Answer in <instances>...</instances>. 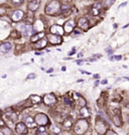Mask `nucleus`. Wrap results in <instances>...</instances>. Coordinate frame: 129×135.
Masks as SVG:
<instances>
[{
    "label": "nucleus",
    "instance_id": "obj_30",
    "mask_svg": "<svg viewBox=\"0 0 129 135\" xmlns=\"http://www.w3.org/2000/svg\"><path fill=\"white\" fill-rule=\"evenodd\" d=\"M65 104H67L68 106H72V105H73V103H72V102L69 100L68 98H65Z\"/></svg>",
    "mask_w": 129,
    "mask_h": 135
},
{
    "label": "nucleus",
    "instance_id": "obj_36",
    "mask_svg": "<svg viewBox=\"0 0 129 135\" xmlns=\"http://www.w3.org/2000/svg\"><path fill=\"white\" fill-rule=\"evenodd\" d=\"M83 63H84V62H83V60H77V64H78V65H82Z\"/></svg>",
    "mask_w": 129,
    "mask_h": 135
},
{
    "label": "nucleus",
    "instance_id": "obj_39",
    "mask_svg": "<svg viewBox=\"0 0 129 135\" xmlns=\"http://www.w3.org/2000/svg\"><path fill=\"white\" fill-rule=\"evenodd\" d=\"M106 134H116V133H115V132H113V131H107L106 132Z\"/></svg>",
    "mask_w": 129,
    "mask_h": 135
},
{
    "label": "nucleus",
    "instance_id": "obj_11",
    "mask_svg": "<svg viewBox=\"0 0 129 135\" xmlns=\"http://www.w3.org/2000/svg\"><path fill=\"white\" fill-rule=\"evenodd\" d=\"M11 47H12L11 44L8 42V41H5V42H3L2 45H0V51H1V53H6L11 51Z\"/></svg>",
    "mask_w": 129,
    "mask_h": 135
},
{
    "label": "nucleus",
    "instance_id": "obj_16",
    "mask_svg": "<svg viewBox=\"0 0 129 135\" xmlns=\"http://www.w3.org/2000/svg\"><path fill=\"white\" fill-rule=\"evenodd\" d=\"M46 44H47V40H46V38H41V39H39V40H38L35 42L34 47H36V48H42V47L46 46Z\"/></svg>",
    "mask_w": 129,
    "mask_h": 135
},
{
    "label": "nucleus",
    "instance_id": "obj_21",
    "mask_svg": "<svg viewBox=\"0 0 129 135\" xmlns=\"http://www.w3.org/2000/svg\"><path fill=\"white\" fill-rule=\"evenodd\" d=\"M44 36H45V33H44V32L36 33L35 35H32V38H31V41H33V42H36L38 40H39L40 38H42Z\"/></svg>",
    "mask_w": 129,
    "mask_h": 135
},
{
    "label": "nucleus",
    "instance_id": "obj_29",
    "mask_svg": "<svg viewBox=\"0 0 129 135\" xmlns=\"http://www.w3.org/2000/svg\"><path fill=\"white\" fill-rule=\"evenodd\" d=\"M23 0H12V2L15 4V5H20L21 3H22Z\"/></svg>",
    "mask_w": 129,
    "mask_h": 135
},
{
    "label": "nucleus",
    "instance_id": "obj_7",
    "mask_svg": "<svg viewBox=\"0 0 129 135\" xmlns=\"http://www.w3.org/2000/svg\"><path fill=\"white\" fill-rule=\"evenodd\" d=\"M44 102L46 105H53L57 103V98L53 94H46L44 97Z\"/></svg>",
    "mask_w": 129,
    "mask_h": 135
},
{
    "label": "nucleus",
    "instance_id": "obj_28",
    "mask_svg": "<svg viewBox=\"0 0 129 135\" xmlns=\"http://www.w3.org/2000/svg\"><path fill=\"white\" fill-rule=\"evenodd\" d=\"M52 130H53V133H60V129L56 126H52Z\"/></svg>",
    "mask_w": 129,
    "mask_h": 135
},
{
    "label": "nucleus",
    "instance_id": "obj_35",
    "mask_svg": "<svg viewBox=\"0 0 129 135\" xmlns=\"http://www.w3.org/2000/svg\"><path fill=\"white\" fill-rule=\"evenodd\" d=\"M80 72H81V73H83V74H85V75H91V73H90V72H86V71H82V70H80Z\"/></svg>",
    "mask_w": 129,
    "mask_h": 135
},
{
    "label": "nucleus",
    "instance_id": "obj_20",
    "mask_svg": "<svg viewBox=\"0 0 129 135\" xmlns=\"http://www.w3.org/2000/svg\"><path fill=\"white\" fill-rule=\"evenodd\" d=\"M64 126L66 128H70L72 125H73V118H71V117H68V118H66L65 120H64Z\"/></svg>",
    "mask_w": 129,
    "mask_h": 135
},
{
    "label": "nucleus",
    "instance_id": "obj_2",
    "mask_svg": "<svg viewBox=\"0 0 129 135\" xmlns=\"http://www.w3.org/2000/svg\"><path fill=\"white\" fill-rule=\"evenodd\" d=\"M89 128V123L88 121L85 120V119H82V120H79L77 122L76 127H75V131L78 134H83L85 133Z\"/></svg>",
    "mask_w": 129,
    "mask_h": 135
},
{
    "label": "nucleus",
    "instance_id": "obj_37",
    "mask_svg": "<svg viewBox=\"0 0 129 135\" xmlns=\"http://www.w3.org/2000/svg\"><path fill=\"white\" fill-rule=\"evenodd\" d=\"M73 31H74V33H75V34H80V31H79L78 29H74Z\"/></svg>",
    "mask_w": 129,
    "mask_h": 135
},
{
    "label": "nucleus",
    "instance_id": "obj_32",
    "mask_svg": "<svg viewBox=\"0 0 129 135\" xmlns=\"http://www.w3.org/2000/svg\"><path fill=\"white\" fill-rule=\"evenodd\" d=\"M69 8H70V5H64V6H62V10H63V11H65V10H70Z\"/></svg>",
    "mask_w": 129,
    "mask_h": 135
},
{
    "label": "nucleus",
    "instance_id": "obj_5",
    "mask_svg": "<svg viewBox=\"0 0 129 135\" xmlns=\"http://www.w3.org/2000/svg\"><path fill=\"white\" fill-rule=\"evenodd\" d=\"M47 40L51 42V44H53V45H60L62 44V41H63V38L60 34H56V33H51V34H48V36H47Z\"/></svg>",
    "mask_w": 129,
    "mask_h": 135
},
{
    "label": "nucleus",
    "instance_id": "obj_33",
    "mask_svg": "<svg viewBox=\"0 0 129 135\" xmlns=\"http://www.w3.org/2000/svg\"><path fill=\"white\" fill-rule=\"evenodd\" d=\"M36 76H35V74H30V75H28V77H27V80H31V79H34Z\"/></svg>",
    "mask_w": 129,
    "mask_h": 135
},
{
    "label": "nucleus",
    "instance_id": "obj_6",
    "mask_svg": "<svg viewBox=\"0 0 129 135\" xmlns=\"http://www.w3.org/2000/svg\"><path fill=\"white\" fill-rule=\"evenodd\" d=\"M21 29H22V34L24 36H29L32 34V31H33V27L31 26L30 24H22L21 25Z\"/></svg>",
    "mask_w": 129,
    "mask_h": 135
},
{
    "label": "nucleus",
    "instance_id": "obj_22",
    "mask_svg": "<svg viewBox=\"0 0 129 135\" xmlns=\"http://www.w3.org/2000/svg\"><path fill=\"white\" fill-rule=\"evenodd\" d=\"M30 99L33 104H38L39 102H41V98L39 97V96H38V95H31Z\"/></svg>",
    "mask_w": 129,
    "mask_h": 135
},
{
    "label": "nucleus",
    "instance_id": "obj_18",
    "mask_svg": "<svg viewBox=\"0 0 129 135\" xmlns=\"http://www.w3.org/2000/svg\"><path fill=\"white\" fill-rule=\"evenodd\" d=\"M24 123L27 125V127H34L36 122H34L32 117H26V118L24 119Z\"/></svg>",
    "mask_w": 129,
    "mask_h": 135
},
{
    "label": "nucleus",
    "instance_id": "obj_8",
    "mask_svg": "<svg viewBox=\"0 0 129 135\" xmlns=\"http://www.w3.org/2000/svg\"><path fill=\"white\" fill-rule=\"evenodd\" d=\"M15 130L18 134H25V133H27V125L22 122L17 123L15 126Z\"/></svg>",
    "mask_w": 129,
    "mask_h": 135
},
{
    "label": "nucleus",
    "instance_id": "obj_9",
    "mask_svg": "<svg viewBox=\"0 0 129 135\" xmlns=\"http://www.w3.org/2000/svg\"><path fill=\"white\" fill-rule=\"evenodd\" d=\"M39 5H40V0H31L28 4V9L30 11H35L38 9Z\"/></svg>",
    "mask_w": 129,
    "mask_h": 135
},
{
    "label": "nucleus",
    "instance_id": "obj_34",
    "mask_svg": "<svg viewBox=\"0 0 129 135\" xmlns=\"http://www.w3.org/2000/svg\"><path fill=\"white\" fill-rule=\"evenodd\" d=\"M94 7H95V8H98V9H101V7H102V5H101L100 3H96V4L94 5Z\"/></svg>",
    "mask_w": 129,
    "mask_h": 135
},
{
    "label": "nucleus",
    "instance_id": "obj_3",
    "mask_svg": "<svg viewBox=\"0 0 129 135\" xmlns=\"http://www.w3.org/2000/svg\"><path fill=\"white\" fill-rule=\"evenodd\" d=\"M107 128V123L105 119L101 118V117H98L96 119V129L98 130L99 133H106L105 130Z\"/></svg>",
    "mask_w": 129,
    "mask_h": 135
},
{
    "label": "nucleus",
    "instance_id": "obj_46",
    "mask_svg": "<svg viewBox=\"0 0 129 135\" xmlns=\"http://www.w3.org/2000/svg\"><path fill=\"white\" fill-rule=\"evenodd\" d=\"M1 2H2V3H3V2H5V0H1Z\"/></svg>",
    "mask_w": 129,
    "mask_h": 135
},
{
    "label": "nucleus",
    "instance_id": "obj_1",
    "mask_svg": "<svg viewBox=\"0 0 129 135\" xmlns=\"http://www.w3.org/2000/svg\"><path fill=\"white\" fill-rule=\"evenodd\" d=\"M60 10H61V6L58 1H52L47 3L46 6V12L50 15H56L60 12Z\"/></svg>",
    "mask_w": 129,
    "mask_h": 135
},
{
    "label": "nucleus",
    "instance_id": "obj_4",
    "mask_svg": "<svg viewBox=\"0 0 129 135\" xmlns=\"http://www.w3.org/2000/svg\"><path fill=\"white\" fill-rule=\"evenodd\" d=\"M35 122L40 126H46L50 123V120H48V118H47V116L46 114L39 113L35 116Z\"/></svg>",
    "mask_w": 129,
    "mask_h": 135
},
{
    "label": "nucleus",
    "instance_id": "obj_42",
    "mask_svg": "<svg viewBox=\"0 0 129 135\" xmlns=\"http://www.w3.org/2000/svg\"><path fill=\"white\" fill-rule=\"evenodd\" d=\"M107 83H108V81H107V80H103V81L101 82V84H103V85H105V84H107Z\"/></svg>",
    "mask_w": 129,
    "mask_h": 135
},
{
    "label": "nucleus",
    "instance_id": "obj_13",
    "mask_svg": "<svg viewBox=\"0 0 129 135\" xmlns=\"http://www.w3.org/2000/svg\"><path fill=\"white\" fill-rule=\"evenodd\" d=\"M22 17H23V12L20 11V10L14 11V12L12 13V16H11V18H12L13 21H19V20H21Z\"/></svg>",
    "mask_w": 129,
    "mask_h": 135
},
{
    "label": "nucleus",
    "instance_id": "obj_10",
    "mask_svg": "<svg viewBox=\"0 0 129 135\" xmlns=\"http://www.w3.org/2000/svg\"><path fill=\"white\" fill-rule=\"evenodd\" d=\"M51 32L62 35V34H64V32H65V28H63L60 25H53V26L51 27Z\"/></svg>",
    "mask_w": 129,
    "mask_h": 135
},
{
    "label": "nucleus",
    "instance_id": "obj_23",
    "mask_svg": "<svg viewBox=\"0 0 129 135\" xmlns=\"http://www.w3.org/2000/svg\"><path fill=\"white\" fill-rule=\"evenodd\" d=\"M7 117L10 119V120L12 121V122H15L17 120V115H16L15 113H7Z\"/></svg>",
    "mask_w": 129,
    "mask_h": 135
},
{
    "label": "nucleus",
    "instance_id": "obj_44",
    "mask_svg": "<svg viewBox=\"0 0 129 135\" xmlns=\"http://www.w3.org/2000/svg\"><path fill=\"white\" fill-rule=\"evenodd\" d=\"M113 26H114V28H117V26H118V24H117V23H114V24H113Z\"/></svg>",
    "mask_w": 129,
    "mask_h": 135
},
{
    "label": "nucleus",
    "instance_id": "obj_14",
    "mask_svg": "<svg viewBox=\"0 0 129 135\" xmlns=\"http://www.w3.org/2000/svg\"><path fill=\"white\" fill-rule=\"evenodd\" d=\"M32 27H33V32L41 31V30L44 29V23H42V21H40V20H36L35 23L32 25Z\"/></svg>",
    "mask_w": 129,
    "mask_h": 135
},
{
    "label": "nucleus",
    "instance_id": "obj_45",
    "mask_svg": "<svg viewBox=\"0 0 129 135\" xmlns=\"http://www.w3.org/2000/svg\"><path fill=\"white\" fill-rule=\"evenodd\" d=\"M99 85V81H96V82H95V86H98Z\"/></svg>",
    "mask_w": 129,
    "mask_h": 135
},
{
    "label": "nucleus",
    "instance_id": "obj_12",
    "mask_svg": "<svg viewBox=\"0 0 129 135\" xmlns=\"http://www.w3.org/2000/svg\"><path fill=\"white\" fill-rule=\"evenodd\" d=\"M74 26H75V23L73 20H69L67 22L65 23V32H67V33H70L71 31H73L74 30Z\"/></svg>",
    "mask_w": 129,
    "mask_h": 135
},
{
    "label": "nucleus",
    "instance_id": "obj_43",
    "mask_svg": "<svg viewBox=\"0 0 129 135\" xmlns=\"http://www.w3.org/2000/svg\"><path fill=\"white\" fill-rule=\"evenodd\" d=\"M124 6H126V2H125V3H122L121 5H120V6H119V8H121V7H124Z\"/></svg>",
    "mask_w": 129,
    "mask_h": 135
},
{
    "label": "nucleus",
    "instance_id": "obj_27",
    "mask_svg": "<svg viewBox=\"0 0 129 135\" xmlns=\"http://www.w3.org/2000/svg\"><path fill=\"white\" fill-rule=\"evenodd\" d=\"M122 59V57L121 56H114V57H111L110 58V60H120Z\"/></svg>",
    "mask_w": 129,
    "mask_h": 135
},
{
    "label": "nucleus",
    "instance_id": "obj_19",
    "mask_svg": "<svg viewBox=\"0 0 129 135\" xmlns=\"http://www.w3.org/2000/svg\"><path fill=\"white\" fill-rule=\"evenodd\" d=\"M80 116H81V118H86V117L90 116L89 110L86 108V106H85V107H82V109H81V111H80Z\"/></svg>",
    "mask_w": 129,
    "mask_h": 135
},
{
    "label": "nucleus",
    "instance_id": "obj_40",
    "mask_svg": "<svg viewBox=\"0 0 129 135\" xmlns=\"http://www.w3.org/2000/svg\"><path fill=\"white\" fill-rule=\"evenodd\" d=\"M106 51H107V53H112V51H111V48H110V47H107Z\"/></svg>",
    "mask_w": 129,
    "mask_h": 135
},
{
    "label": "nucleus",
    "instance_id": "obj_15",
    "mask_svg": "<svg viewBox=\"0 0 129 135\" xmlns=\"http://www.w3.org/2000/svg\"><path fill=\"white\" fill-rule=\"evenodd\" d=\"M79 27L80 28H83L84 30L88 29V26H89V22H88V20H87V18H81L80 20H79Z\"/></svg>",
    "mask_w": 129,
    "mask_h": 135
},
{
    "label": "nucleus",
    "instance_id": "obj_31",
    "mask_svg": "<svg viewBox=\"0 0 129 135\" xmlns=\"http://www.w3.org/2000/svg\"><path fill=\"white\" fill-rule=\"evenodd\" d=\"M92 13L94 15H97V14H99V10H98V8H93V10H92Z\"/></svg>",
    "mask_w": 129,
    "mask_h": 135
},
{
    "label": "nucleus",
    "instance_id": "obj_26",
    "mask_svg": "<svg viewBox=\"0 0 129 135\" xmlns=\"http://www.w3.org/2000/svg\"><path fill=\"white\" fill-rule=\"evenodd\" d=\"M114 1H115V0H105V3H104V4L106 5L107 7H110L114 3Z\"/></svg>",
    "mask_w": 129,
    "mask_h": 135
},
{
    "label": "nucleus",
    "instance_id": "obj_41",
    "mask_svg": "<svg viewBox=\"0 0 129 135\" xmlns=\"http://www.w3.org/2000/svg\"><path fill=\"white\" fill-rule=\"evenodd\" d=\"M83 54H84L83 53H78V58H82V57H83Z\"/></svg>",
    "mask_w": 129,
    "mask_h": 135
},
{
    "label": "nucleus",
    "instance_id": "obj_38",
    "mask_svg": "<svg viewBox=\"0 0 129 135\" xmlns=\"http://www.w3.org/2000/svg\"><path fill=\"white\" fill-rule=\"evenodd\" d=\"M75 50H76V47H73V51L70 53V54H74V53H76V51H75Z\"/></svg>",
    "mask_w": 129,
    "mask_h": 135
},
{
    "label": "nucleus",
    "instance_id": "obj_25",
    "mask_svg": "<svg viewBox=\"0 0 129 135\" xmlns=\"http://www.w3.org/2000/svg\"><path fill=\"white\" fill-rule=\"evenodd\" d=\"M79 104L81 105V107H85V106H86V101L84 100V98L82 97L79 98Z\"/></svg>",
    "mask_w": 129,
    "mask_h": 135
},
{
    "label": "nucleus",
    "instance_id": "obj_17",
    "mask_svg": "<svg viewBox=\"0 0 129 135\" xmlns=\"http://www.w3.org/2000/svg\"><path fill=\"white\" fill-rule=\"evenodd\" d=\"M113 122L114 124L117 126V127H120L122 125V121H121V117H120V114H116L113 115Z\"/></svg>",
    "mask_w": 129,
    "mask_h": 135
},
{
    "label": "nucleus",
    "instance_id": "obj_24",
    "mask_svg": "<svg viewBox=\"0 0 129 135\" xmlns=\"http://www.w3.org/2000/svg\"><path fill=\"white\" fill-rule=\"evenodd\" d=\"M1 134H12V132H11V130L9 129V128L5 127V128H2V130H1V132H0Z\"/></svg>",
    "mask_w": 129,
    "mask_h": 135
}]
</instances>
